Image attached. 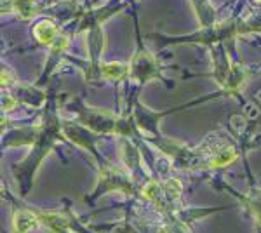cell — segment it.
I'll use <instances>...</instances> for the list:
<instances>
[{"instance_id":"6da1fadb","label":"cell","mask_w":261,"mask_h":233,"mask_svg":"<svg viewBox=\"0 0 261 233\" xmlns=\"http://www.w3.org/2000/svg\"><path fill=\"white\" fill-rule=\"evenodd\" d=\"M58 132H59L58 119H56V117L52 115V111H51L49 117H46V124H44L42 127H39L37 132H35V138H33V141H31L33 150L30 152L26 160L20 165V167L23 169L25 174H28L30 178L33 176L35 169L39 167L42 158L46 157V153L51 150V146L54 145V141L59 138Z\"/></svg>"},{"instance_id":"7a4b0ae2","label":"cell","mask_w":261,"mask_h":233,"mask_svg":"<svg viewBox=\"0 0 261 233\" xmlns=\"http://www.w3.org/2000/svg\"><path fill=\"white\" fill-rule=\"evenodd\" d=\"M129 77L139 84H145L152 78H160V68H158L157 61L152 57L148 51L143 49L141 42H139L138 51L129 63Z\"/></svg>"},{"instance_id":"3957f363","label":"cell","mask_w":261,"mask_h":233,"mask_svg":"<svg viewBox=\"0 0 261 233\" xmlns=\"http://www.w3.org/2000/svg\"><path fill=\"white\" fill-rule=\"evenodd\" d=\"M80 119L94 132H111V130L117 129V124H119L110 113L92 110V108L91 110L89 108H82Z\"/></svg>"},{"instance_id":"277c9868","label":"cell","mask_w":261,"mask_h":233,"mask_svg":"<svg viewBox=\"0 0 261 233\" xmlns=\"http://www.w3.org/2000/svg\"><path fill=\"white\" fill-rule=\"evenodd\" d=\"M122 7H124L122 4H113V5H104V7H100V9H92L91 12H87V14L82 18L78 31H84V30L89 31L91 28L101 26L103 21H106L111 14H115V12L120 11Z\"/></svg>"},{"instance_id":"5b68a950","label":"cell","mask_w":261,"mask_h":233,"mask_svg":"<svg viewBox=\"0 0 261 233\" xmlns=\"http://www.w3.org/2000/svg\"><path fill=\"white\" fill-rule=\"evenodd\" d=\"M61 129L65 130L68 139H72L73 143H77V145L91 150L92 153H96L94 152V138H92V134L89 132L87 129H80V127H77L75 124H68V122L61 124Z\"/></svg>"},{"instance_id":"8992f818","label":"cell","mask_w":261,"mask_h":233,"mask_svg":"<svg viewBox=\"0 0 261 233\" xmlns=\"http://www.w3.org/2000/svg\"><path fill=\"white\" fill-rule=\"evenodd\" d=\"M33 35L40 44H44V46H52V44L56 42V38L59 37V31H58V26H56L52 21L42 19V21H39V23L33 26Z\"/></svg>"},{"instance_id":"52a82bcc","label":"cell","mask_w":261,"mask_h":233,"mask_svg":"<svg viewBox=\"0 0 261 233\" xmlns=\"http://www.w3.org/2000/svg\"><path fill=\"white\" fill-rule=\"evenodd\" d=\"M39 216H35V212H28V210H21L16 212L12 218V225H14L16 233H30L39 226Z\"/></svg>"},{"instance_id":"ba28073f","label":"cell","mask_w":261,"mask_h":233,"mask_svg":"<svg viewBox=\"0 0 261 233\" xmlns=\"http://www.w3.org/2000/svg\"><path fill=\"white\" fill-rule=\"evenodd\" d=\"M100 75L106 80H122L129 75V65L124 63H103L100 65Z\"/></svg>"},{"instance_id":"9c48e42d","label":"cell","mask_w":261,"mask_h":233,"mask_svg":"<svg viewBox=\"0 0 261 233\" xmlns=\"http://www.w3.org/2000/svg\"><path fill=\"white\" fill-rule=\"evenodd\" d=\"M11 5L23 19H31L37 14V4H35V0H11Z\"/></svg>"},{"instance_id":"30bf717a","label":"cell","mask_w":261,"mask_h":233,"mask_svg":"<svg viewBox=\"0 0 261 233\" xmlns=\"http://www.w3.org/2000/svg\"><path fill=\"white\" fill-rule=\"evenodd\" d=\"M237 158V152L234 148H227L219 152L214 158L211 160V167H225V165L232 164Z\"/></svg>"},{"instance_id":"8fae6325","label":"cell","mask_w":261,"mask_h":233,"mask_svg":"<svg viewBox=\"0 0 261 233\" xmlns=\"http://www.w3.org/2000/svg\"><path fill=\"white\" fill-rule=\"evenodd\" d=\"M242 80H244V68H242L240 65H234L230 68V73H228L227 85L232 89V91H237Z\"/></svg>"},{"instance_id":"7c38bea8","label":"cell","mask_w":261,"mask_h":233,"mask_svg":"<svg viewBox=\"0 0 261 233\" xmlns=\"http://www.w3.org/2000/svg\"><path fill=\"white\" fill-rule=\"evenodd\" d=\"M164 190H165V193H167V197H169V200H180L183 188H181V183L178 180H169V181H165Z\"/></svg>"},{"instance_id":"4fadbf2b","label":"cell","mask_w":261,"mask_h":233,"mask_svg":"<svg viewBox=\"0 0 261 233\" xmlns=\"http://www.w3.org/2000/svg\"><path fill=\"white\" fill-rule=\"evenodd\" d=\"M145 195L148 200H152V202H157L158 197H160V186H157L155 183H148L145 186Z\"/></svg>"},{"instance_id":"5bb4252c","label":"cell","mask_w":261,"mask_h":233,"mask_svg":"<svg viewBox=\"0 0 261 233\" xmlns=\"http://www.w3.org/2000/svg\"><path fill=\"white\" fill-rule=\"evenodd\" d=\"M12 106H14V101H12V98H7V100H4V111L5 110H12Z\"/></svg>"}]
</instances>
